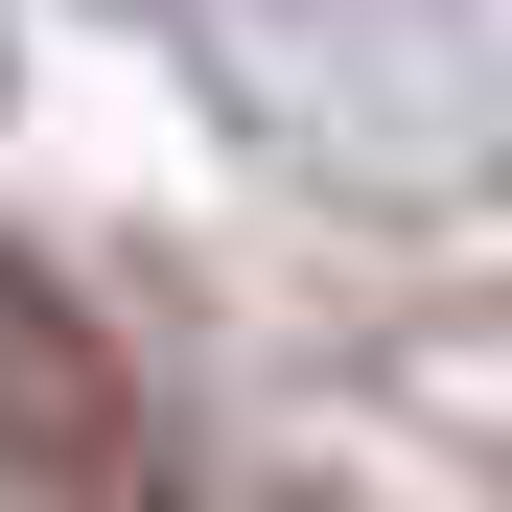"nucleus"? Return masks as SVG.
<instances>
[{"label": "nucleus", "instance_id": "nucleus-1", "mask_svg": "<svg viewBox=\"0 0 512 512\" xmlns=\"http://www.w3.org/2000/svg\"><path fill=\"white\" fill-rule=\"evenodd\" d=\"M0 512H210L187 443L140 419V373L24 280V256H0Z\"/></svg>", "mask_w": 512, "mask_h": 512}, {"label": "nucleus", "instance_id": "nucleus-2", "mask_svg": "<svg viewBox=\"0 0 512 512\" xmlns=\"http://www.w3.org/2000/svg\"><path fill=\"white\" fill-rule=\"evenodd\" d=\"M303 512H326V489H303Z\"/></svg>", "mask_w": 512, "mask_h": 512}]
</instances>
